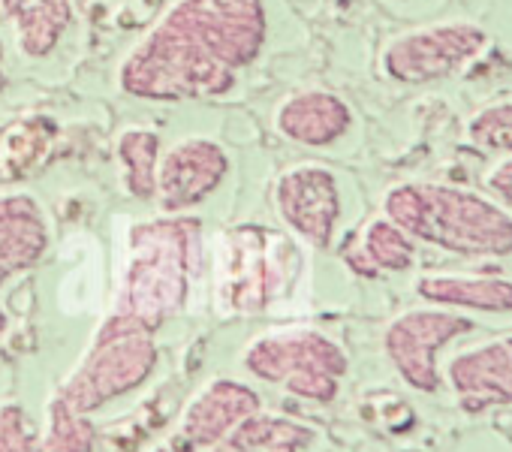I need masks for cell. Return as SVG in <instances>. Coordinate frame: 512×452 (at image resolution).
Returning <instances> with one entry per match:
<instances>
[{
	"mask_svg": "<svg viewBox=\"0 0 512 452\" xmlns=\"http://www.w3.org/2000/svg\"><path fill=\"white\" fill-rule=\"evenodd\" d=\"M269 37L263 0H178L142 40L157 82L178 97L226 94Z\"/></svg>",
	"mask_w": 512,
	"mask_h": 452,
	"instance_id": "obj_1",
	"label": "cell"
},
{
	"mask_svg": "<svg viewBox=\"0 0 512 452\" xmlns=\"http://www.w3.org/2000/svg\"><path fill=\"white\" fill-rule=\"evenodd\" d=\"M383 214L425 245L455 257H512V211L458 184H395Z\"/></svg>",
	"mask_w": 512,
	"mask_h": 452,
	"instance_id": "obj_2",
	"label": "cell"
},
{
	"mask_svg": "<svg viewBox=\"0 0 512 452\" xmlns=\"http://www.w3.org/2000/svg\"><path fill=\"white\" fill-rule=\"evenodd\" d=\"M199 272V220L163 217L130 230V257L124 269L115 314L157 332L172 320Z\"/></svg>",
	"mask_w": 512,
	"mask_h": 452,
	"instance_id": "obj_3",
	"label": "cell"
},
{
	"mask_svg": "<svg viewBox=\"0 0 512 452\" xmlns=\"http://www.w3.org/2000/svg\"><path fill=\"white\" fill-rule=\"evenodd\" d=\"M157 359L154 332L112 311L55 395L70 410L91 416L94 410L145 386L157 368Z\"/></svg>",
	"mask_w": 512,
	"mask_h": 452,
	"instance_id": "obj_4",
	"label": "cell"
},
{
	"mask_svg": "<svg viewBox=\"0 0 512 452\" xmlns=\"http://www.w3.org/2000/svg\"><path fill=\"white\" fill-rule=\"evenodd\" d=\"M241 362L256 380L314 404H332L350 368L344 347L317 329H278L253 338Z\"/></svg>",
	"mask_w": 512,
	"mask_h": 452,
	"instance_id": "obj_5",
	"label": "cell"
},
{
	"mask_svg": "<svg viewBox=\"0 0 512 452\" xmlns=\"http://www.w3.org/2000/svg\"><path fill=\"white\" fill-rule=\"evenodd\" d=\"M476 326L467 314L449 308H413L395 317L383 335V350L398 371V377L416 392H437L440 377V350L461 335H470Z\"/></svg>",
	"mask_w": 512,
	"mask_h": 452,
	"instance_id": "obj_6",
	"label": "cell"
},
{
	"mask_svg": "<svg viewBox=\"0 0 512 452\" xmlns=\"http://www.w3.org/2000/svg\"><path fill=\"white\" fill-rule=\"evenodd\" d=\"M488 34L473 22H440L395 37L383 52V70L401 85H425L455 76L482 55Z\"/></svg>",
	"mask_w": 512,
	"mask_h": 452,
	"instance_id": "obj_7",
	"label": "cell"
},
{
	"mask_svg": "<svg viewBox=\"0 0 512 452\" xmlns=\"http://www.w3.org/2000/svg\"><path fill=\"white\" fill-rule=\"evenodd\" d=\"M275 205L290 230L323 251L332 245L341 220V190L338 178L326 166H296L278 178Z\"/></svg>",
	"mask_w": 512,
	"mask_h": 452,
	"instance_id": "obj_8",
	"label": "cell"
},
{
	"mask_svg": "<svg viewBox=\"0 0 512 452\" xmlns=\"http://www.w3.org/2000/svg\"><path fill=\"white\" fill-rule=\"evenodd\" d=\"M260 407L263 401L253 386L232 377H214L187 401L178 428L172 434V449L205 452Z\"/></svg>",
	"mask_w": 512,
	"mask_h": 452,
	"instance_id": "obj_9",
	"label": "cell"
},
{
	"mask_svg": "<svg viewBox=\"0 0 512 452\" xmlns=\"http://www.w3.org/2000/svg\"><path fill=\"white\" fill-rule=\"evenodd\" d=\"M226 169H229V157L217 142L190 136L172 145L157 163V181L151 199L160 205V211L181 214L199 205L205 196H211L226 178Z\"/></svg>",
	"mask_w": 512,
	"mask_h": 452,
	"instance_id": "obj_10",
	"label": "cell"
},
{
	"mask_svg": "<svg viewBox=\"0 0 512 452\" xmlns=\"http://www.w3.org/2000/svg\"><path fill=\"white\" fill-rule=\"evenodd\" d=\"M446 377L464 413L512 404V335L458 353Z\"/></svg>",
	"mask_w": 512,
	"mask_h": 452,
	"instance_id": "obj_11",
	"label": "cell"
},
{
	"mask_svg": "<svg viewBox=\"0 0 512 452\" xmlns=\"http://www.w3.org/2000/svg\"><path fill=\"white\" fill-rule=\"evenodd\" d=\"M226 245V305L244 314L263 311L275 287V269L269 266V236L263 230H235Z\"/></svg>",
	"mask_w": 512,
	"mask_h": 452,
	"instance_id": "obj_12",
	"label": "cell"
},
{
	"mask_svg": "<svg viewBox=\"0 0 512 452\" xmlns=\"http://www.w3.org/2000/svg\"><path fill=\"white\" fill-rule=\"evenodd\" d=\"M275 124L299 145L326 148L350 133L353 109L332 91H302L281 103Z\"/></svg>",
	"mask_w": 512,
	"mask_h": 452,
	"instance_id": "obj_13",
	"label": "cell"
},
{
	"mask_svg": "<svg viewBox=\"0 0 512 452\" xmlns=\"http://www.w3.org/2000/svg\"><path fill=\"white\" fill-rule=\"evenodd\" d=\"M49 248V223L31 196H0V290L40 263Z\"/></svg>",
	"mask_w": 512,
	"mask_h": 452,
	"instance_id": "obj_14",
	"label": "cell"
},
{
	"mask_svg": "<svg viewBox=\"0 0 512 452\" xmlns=\"http://www.w3.org/2000/svg\"><path fill=\"white\" fill-rule=\"evenodd\" d=\"M416 296L449 311L512 314V281L497 275H422Z\"/></svg>",
	"mask_w": 512,
	"mask_h": 452,
	"instance_id": "obj_15",
	"label": "cell"
},
{
	"mask_svg": "<svg viewBox=\"0 0 512 452\" xmlns=\"http://www.w3.org/2000/svg\"><path fill=\"white\" fill-rule=\"evenodd\" d=\"M314 440L317 431L311 425L284 413H266L260 407L205 452H305Z\"/></svg>",
	"mask_w": 512,
	"mask_h": 452,
	"instance_id": "obj_16",
	"label": "cell"
},
{
	"mask_svg": "<svg viewBox=\"0 0 512 452\" xmlns=\"http://www.w3.org/2000/svg\"><path fill=\"white\" fill-rule=\"evenodd\" d=\"M13 28L19 49L31 58H46L73 22L70 0H0Z\"/></svg>",
	"mask_w": 512,
	"mask_h": 452,
	"instance_id": "obj_17",
	"label": "cell"
},
{
	"mask_svg": "<svg viewBox=\"0 0 512 452\" xmlns=\"http://www.w3.org/2000/svg\"><path fill=\"white\" fill-rule=\"evenodd\" d=\"M359 248L365 251V257L380 275L383 272L398 275V272L413 269L416 263V239H410L386 214L368 223V230L359 239Z\"/></svg>",
	"mask_w": 512,
	"mask_h": 452,
	"instance_id": "obj_18",
	"label": "cell"
},
{
	"mask_svg": "<svg viewBox=\"0 0 512 452\" xmlns=\"http://www.w3.org/2000/svg\"><path fill=\"white\" fill-rule=\"evenodd\" d=\"M118 154L124 163L127 190L139 199L154 196L157 163H160V139L151 130H127L118 142Z\"/></svg>",
	"mask_w": 512,
	"mask_h": 452,
	"instance_id": "obj_19",
	"label": "cell"
},
{
	"mask_svg": "<svg viewBox=\"0 0 512 452\" xmlns=\"http://www.w3.org/2000/svg\"><path fill=\"white\" fill-rule=\"evenodd\" d=\"M43 449L46 452H94L97 449V428L85 413L70 410L55 395L49 401V410H46Z\"/></svg>",
	"mask_w": 512,
	"mask_h": 452,
	"instance_id": "obj_20",
	"label": "cell"
},
{
	"mask_svg": "<svg viewBox=\"0 0 512 452\" xmlns=\"http://www.w3.org/2000/svg\"><path fill=\"white\" fill-rule=\"evenodd\" d=\"M467 136L479 151L509 157L512 154V103H497V106L476 112L473 121L467 124Z\"/></svg>",
	"mask_w": 512,
	"mask_h": 452,
	"instance_id": "obj_21",
	"label": "cell"
},
{
	"mask_svg": "<svg viewBox=\"0 0 512 452\" xmlns=\"http://www.w3.org/2000/svg\"><path fill=\"white\" fill-rule=\"evenodd\" d=\"M0 452H46L43 428H37L19 401L0 404Z\"/></svg>",
	"mask_w": 512,
	"mask_h": 452,
	"instance_id": "obj_22",
	"label": "cell"
},
{
	"mask_svg": "<svg viewBox=\"0 0 512 452\" xmlns=\"http://www.w3.org/2000/svg\"><path fill=\"white\" fill-rule=\"evenodd\" d=\"M485 184H488V190L497 196V202H500L506 211H512V154L503 157V160L485 175Z\"/></svg>",
	"mask_w": 512,
	"mask_h": 452,
	"instance_id": "obj_23",
	"label": "cell"
},
{
	"mask_svg": "<svg viewBox=\"0 0 512 452\" xmlns=\"http://www.w3.org/2000/svg\"><path fill=\"white\" fill-rule=\"evenodd\" d=\"M344 263H347V269H350L353 275H359V278H380V272L371 266V260L365 257V251L359 248V242H350V245L344 248Z\"/></svg>",
	"mask_w": 512,
	"mask_h": 452,
	"instance_id": "obj_24",
	"label": "cell"
},
{
	"mask_svg": "<svg viewBox=\"0 0 512 452\" xmlns=\"http://www.w3.org/2000/svg\"><path fill=\"white\" fill-rule=\"evenodd\" d=\"M4 332H7V314L0 311V338H4Z\"/></svg>",
	"mask_w": 512,
	"mask_h": 452,
	"instance_id": "obj_25",
	"label": "cell"
},
{
	"mask_svg": "<svg viewBox=\"0 0 512 452\" xmlns=\"http://www.w3.org/2000/svg\"><path fill=\"white\" fill-rule=\"evenodd\" d=\"M148 452H178V449H172V446H154V449H148Z\"/></svg>",
	"mask_w": 512,
	"mask_h": 452,
	"instance_id": "obj_26",
	"label": "cell"
},
{
	"mask_svg": "<svg viewBox=\"0 0 512 452\" xmlns=\"http://www.w3.org/2000/svg\"><path fill=\"white\" fill-rule=\"evenodd\" d=\"M4 88H7V73L0 70V91H4Z\"/></svg>",
	"mask_w": 512,
	"mask_h": 452,
	"instance_id": "obj_27",
	"label": "cell"
}]
</instances>
